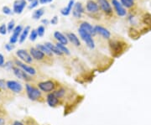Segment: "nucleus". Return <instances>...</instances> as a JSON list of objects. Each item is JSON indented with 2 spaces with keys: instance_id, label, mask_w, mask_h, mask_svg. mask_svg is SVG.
<instances>
[{
  "instance_id": "nucleus-34",
  "label": "nucleus",
  "mask_w": 151,
  "mask_h": 125,
  "mask_svg": "<svg viewBox=\"0 0 151 125\" xmlns=\"http://www.w3.org/2000/svg\"><path fill=\"white\" fill-rule=\"evenodd\" d=\"M39 2H40V0H32L31 3H30V6H29V8L30 9H34V8L37 7L38 4H39Z\"/></svg>"
},
{
  "instance_id": "nucleus-24",
  "label": "nucleus",
  "mask_w": 151,
  "mask_h": 125,
  "mask_svg": "<svg viewBox=\"0 0 151 125\" xmlns=\"http://www.w3.org/2000/svg\"><path fill=\"white\" fill-rule=\"evenodd\" d=\"M36 48L39 49L43 53H45L46 56H50V57H51V56H53L52 51H51L50 49L48 48L45 45H37V46H36Z\"/></svg>"
},
{
  "instance_id": "nucleus-25",
  "label": "nucleus",
  "mask_w": 151,
  "mask_h": 125,
  "mask_svg": "<svg viewBox=\"0 0 151 125\" xmlns=\"http://www.w3.org/2000/svg\"><path fill=\"white\" fill-rule=\"evenodd\" d=\"M30 26H26L24 29L22 31V33H21V35H20V43H23L24 40H25V39L27 38V36H28V35H29V32H30Z\"/></svg>"
},
{
  "instance_id": "nucleus-12",
  "label": "nucleus",
  "mask_w": 151,
  "mask_h": 125,
  "mask_svg": "<svg viewBox=\"0 0 151 125\" xmlns=\"http://www.w3.org/2000/svg\"><path fill=\"white\" fill-rule=\"evenodd\" d=\"M27 3L25 0H16L14 3V12L15 14H21L25 8Z\"/></svg>"
},
{
  "instance_id": "nucleus-27",
  "label": "nucleus",
  "mask_w": 151,
  "mask_h": 125,
  "mask_svg": "<svg viewBox=\"0 0 151 125\" xmlns=\"http://www.w3.org/2000/svg\"><path fill=\"white\" fill-rule=\"evenodd\" d=\"M58 48H59V50H60V51L64 54V55H67V56H69L70 54V50H68V49L66 48L64 45H62V44H60V43H57L56 45Z\"/></svg>"
},
{
  "instance_id": "nucleus-36",
  "label": "nucleus",
  "mask_w": 151,
  "mask_h": 125,
  "mask_svg": "<svg viewBox=\"0 0 151 125\" xmlns=\"http://www.w3.org/2000/svg\"><path fill=\"white\" fill-rule=\"evenodd\" d=\"M0 88L1 89H5L7 87V82L4 79H0Z\"/></svg>"
},
{
  "instance_id": "nucleus-5",
  "label": "nucleus",
  "mask_w": 151,
  "mask_h": 125,
  "mask_svg": "<svg viewBox=\"0 0 151 125\" xmlns=\"http://www.w3.org/2000/svg\"><path fill=\"white\" fill-rule=\"evenodd\" d=\"M13 72H14V74L15 75V77H17L18 78L21 79V80L26 82L27 83L33 81L32 76L29 75L28 73H26L25 71H24L22 69H20V68L18 67H13Z\"/></svg>"
},
{
  "instance_id": "nucleus-26",
  "label": "nucleus",
  "mask_w": 151,
  "mask_h": 125,
  "mask_svg": "<svg viewBox=\"0 0 151 125\" xmlns=\"http://www.w3.org/2000/svg\"><path fill=\"white\" fill-rule=\"evenodd\" d=\"M143 23L149 27V29H151V14L147 13L143 16Z\"/></svg>"
},
{
  "instance_id": "nucleus-44",
  "label": "nucleus",
  "mask_w": 151,
  "mask_h": 125,
  "mask_svg": "<svg viewBox=\"0 0 151 125\" xmlns=\"http://www.w3.org/2000/svg\"><path fill=\"white\" fill-rule=\"evenodd\" d=\"M53 0H40V3L41 4H45V3H50V2H52Z\"/></svg>"
},
{
  "instance_id": "nucleus-6",
  "label": "nucleus",
  "mask_w": 151,
  "mask_h": 125,
  "mask_svg": "<svg viewBox=\"0 0 151 125\" xmlns=\"http://www.w3.org/2000/svg\"><path fill=\"white\" fill-rule=\"evenodd\" d=\"M78 31H79V35H80L81 38L85 41V43L87 44V47H89L91 50L95 48V43H94V40L92 39V36L91 35H89L87 32H86L83 29H81V28H79Z\"/></svg>"
},
{
  "instance_id": "nucleus-13",
  "label": "nucleus",
  "mask_w": 151,
  "mask_h": 125,
  "mask_svg": "<svg viewBox=\"0 0 151 125\" xmlns=\"http://www.w3.org/2000/svg\"><path fill=\"white\" fill-rule=\"evenodd\" d=\"M22 29H23V27H22L21 25H18V26H16V27L14 28V31H13V35H12V36L10 37V44L14 45V44H15V43L18 41L19 36L21 35V33H22V31H23Z\"/></svg>"
},
{
  "instance_id": "nucleus-28",
  "label": "nucleus",
  "mask_w": 151,
  "mask_h": 125,
  "mask_svg": "<svg viewBox=\"0 0 151 125\" xmlns=\"http://www.w3.org/2000/svg\"><path fill=\"white\" fill-rule=\"evenodd\" d=\"M121 3L123 6L130 9L134 5V0H120Z\"/></svg>"
},
{
  "instance_id": "nucleus-2",
  "label": "nucleus",
  "mask_w": 151,
  "mask_h": 125,
  "mask_svg": "<svg viewBox=\"0 0 151 125\" xmlns=\"http://www.w3.org/2000/svg\"><path fill=\"white\" fill-rule=\"evenodd\" d=\"M109 48L112 56L115 58L120 56L121 55L127 50V43L123 40L113 39L109 42Z\"/></svg>"
},
{
  "instance_id": "nucleus-46",
  "label": "nucleus",
  "mask_w": 151,
  "mask_h": 125,
  "mask_svg": "<svg viewBox=\"0 0 151 125\" xmlns=\"http://www.w3.org/2000/svg\"><path fill=\"white\" fill-rule=\"evenodd\" d=\"M41 22H42L43 24H49V20H48V19H42Z\"/></svg>"
},
{
  "instance_id": "nucleus-23",
  "label": "nucleus",
  "mask_w": 151,
  "mask_h": 125,
  "mask_svg": "<svg viewBox=\"0 0 151 125\" xmlns=\"http://www.w3.org/2000/svg\"><path fill=\"white\" fill-rule=\"evenodd\" d=\"M45 45L48 48L50 49V50L52 51L53 54H56V55H57V56H63V55H64L56 45H53V44H51L50 42H46Z\"/></svg>"
},
{
  "instance_id": "nucleus-45",
  "label": "nucleus",
  "mask_w": 151,
  "mask_h": 125,
  "mask_svg": "<svg viewBox=\"0 0 151 125\" xmlns=\"http://www.w3.org/2000/svg\"><path fill=\"white\" fill-rule=\"evenodd\" d=\"M11 125H24V124L22 122H20V121H14Z\"/></svg>"
},
{
  "instance_id": "nucleus-18",
  "label": "nucleus",
  "mask_w": 151,
  "mask_h": 125,
  "mask_svg": "<svg viewBox=\"0 0 151 125\" xmlns=\"http://www.w3.org/2000/svg\"><path fill=\"white\" fill-rule=\"evenodd\" d=\"M87 10L89 13H97L99 10V5L93 0H88L87 3Z\"/></svg>"
},
{
  "instance_id": "nucleus-31",
  "label": "nucleus",
  "mask_w": 151,
  "mask_h": 125,
  "mask_svg": "<svg viewBox=\"0 0 151 125\" xmlns=\"http://www.w3.org/2000/svg\"><path fill=\"white\" fill-rule=\"evenodd\" d=\"M38 37V33H37V30L36 29H33L31 32H30V39L31 41H35Z\"/></svg>"
},
{
  "instance_id": "nucleus-21",
  "label": "nucleus",
  "mask_w": 151,
  "mask_h": 125,
  "mask_svg": "<svg viewBox=\"0 0 151 125\" xmlns=\"http://www.w3.org/2000/svg\"><path fill=\"white\" fill-rule=\"evenodd\" d=\"M75 5V1L74 0H70L67 6L63 8L62 10H60V14L63 15V16H68L70 14V11L72 10V7H74Z\"/></svg>"
},
{
  "instance_id": "nucleus-41",
  "label": "nucleus",
  "mask_w": 151,
  "mask_h": 125,
  "mask_svg": "<svg viewBox=\"0 0 151 125\" xmlns=\"http://www.w3.org/2000/svg\"><path fill=\"white\" fill-rule=\"evenodd\" d=\"M4 65V57L0 53V67H3Z\"/></svg>"
},
{
  "instance_id": "nucleus-4",
  "label": "nucleus",
  "mask_w": 151,
  "mask_h": 125,
  "mask_svg": "<svg viewBox=\"0 0 151 125\" xmlns=\"http://www.w3.org/2000/svg\"><path fill=\"white\" fill-rule=\"evenodd\" d=\"M7 87L13 93L22 94L24 91L23 85L16 81H7Z\"/></svg>"
},
{
  "instance_id": "nucleus-22",
  "label": "nucleus",
  "mask_w": 151,
  "mask_h": 125,
  "mask_svg": "<svg viewBox=\"0 0 151 125\" xmlns=\"http://www.w3.org/2000/svg\"><path fill=\"white\" fill-rule=\"evenodd\" d=\"M66 37L68 39V40H70L74 46H81L80 39L74 33H68L66 35Z\"/></svg>"
},
{
  "instance_id": "nucleus-32",
  "label": "nucleus",
  "mask_w": 151,
  "mask_h": 125,
  "mask_svg": "<svg viewBox=\"0 0 151 125\" xmlns=\"http://www.w3.org/2000/svg\"><path fill=\"white\" fill-rule=\"evenodd\" d=\"M37 33H38V35L40 36V37H42L43 35H44V34H45V27L44 26H42V25H40L39 26L38 28H37Z\"/></svg>"
},
{
  "instance_id": "nucleus-9",
  "label": "nucleus",
  "mask_w": 151,
  "mask_h": 125,
  "mask_svg": "<svg viewBox=\"0 0 151 125\" xmlns=\"http://www.w3.org/2000/svg\"><path fill=\"white\" fill-rule=\"evenodd\" d=\"M45 100H46L47 104L50 107H56L60 106V105L62 104V101L60 100L58 97H56V96H55L53 94V92L48 93L46 95Z\"/></svg>"
},
{
  "instance_id": "nucleus-11",
  "label": "nucleus",
  "mask_w": 151,
  "mask_h": 125,
  "mask_svg": "<svg viewBox=\"0 0 151 125\" xmlns=\"http://www.w3.org/2000/svg\"><path fill=\"white\" fill-rule=\"evenodd\" d=\"M112 5H113V7H114L118 16L123 17L126 15V14H127L126 10L123 8V6L122 5L121 3H119L118 0H112Z\"/></svg>"
},
{
  "instance_id": "nucleus-40",
  "label": "nucleus",
  "mask_w": 151,
  "mask_h": 125,
  "mask_svg": "<svg viewBox=\"0 0 151 125\" xmlns=\"http://www.w3.org/2000/svg\"><path fill=\"white\" fill-rule=\"evenodd\" d=\"M4 67H5L6 68H9V69H13V67H14L12 61H8V62H6V63H5V66H4Z\"/></svg>"
},
{
  "instance_id": "nucleus-47",
  "label": "nucleus",
  "mask_w": 151,
  "mask_h": 125,
  "mask_svg": "<svg viewBox=\"0 0 151 125\" xmlns=\"http://www.w3.org/2000/svg\"><path fill=\"white\" fill-rule=\"evenodd\" d=\"M29 1H32V0H29Z\"/></svg>"
},
{
  "instance_id": "nucleus-29",
  "label": "nucleus",
  "mask_w": 151,
  "mask_h": 125,
  "mask_svg": "<svg viewBox=\"0 0 151 125\" xmlns=\"http://www.w3.org/2000/svg\"><path fill=\"white\" fill-rule=\"evenodd\" d=\"M44 10L43 9H40V10H35L33 14V19H39L42 17V15L44 14Z\"/></svg>"
},
{
  "instance_id": "nucleus-43",
  "label": "nucleus",
  "mask_w": 151,
  "mask_h": 125,
  "mask_svg": "<svg viewBox=\"0 0 151 125\" xmlns=\"http://www.w3.org/2000/svg\"><path fill=\"white\" fill-rule=\"evenodd\" d=\"M6 114V112L3 109V107L0 106V117H3Z\"/></svg>"
},
{
  "instance_id": "nucleus-19",
  "label": "nucleus",
  "mask_w": 151,
  "mask_h": 125,
  "mask_svg": "<svg viewBox=\"0 0 151 125\" xmlns=\"http://www.w3.org/2000/svg\"><path fill=\"white\" fill-rule=\"evenodd\" d=\"M54 37L58 41V43H60V44H62L64 46H66V45L68 44V41L69 40H68L67 37L65 36L62 33H60L59 31H56L54 33Z\"/></svg>"
},
{
  "instance_id": "nucleus-8",
  "label": "nucleus",
  "mask_w": 151,
  "mask_h": 125,
  "mask_svg": "<svg viewBox=\"0 0 151 125\" xmlns=\"http://www.w3.org/2000/svg\"><path fill=\"white\" fill-rule=\"evenodd\" d=\"M16 55L17 56L20 58V60H22L25 63H28V64H32L33 63V57L31 56L30 53L25 50H23V49H20V50H18L16 51Z\"/></svg>"
},
{
  "instance_id": "nucleus-10",
  "label": "nucleus",
  "mask_w": 151,
  "mask_h": 125,
  "mask_svg": "<svg viewBox=\"0 0 151 125\" xmlns=\"http://www.w3.org/2000/svg\"><path fill=\"white\" fill-rule=\"evenodd\" d=\"M14 63H15V65H16L18 67L22 69L24 71H25L26 73H28L30 76H35V75L37 74V71H36V70H35V68L30 67V66H28V65H25L24 63L21 62L20 60H14Z\"/></svg>"
},
{
  "instance_id": "nucleus-15",
  "label": "nucleus",
  "mask_w": 151,
  "mask_h": 125,
  "mask_svg": "<svg viewBox=\"0 0 151 125\" xmlns=\"http://www.w3.org/2000/svg\"><path fill=\"white\" fill-rule=\"evenodd\" d=\"M84 12V9L83 6L81 3H76L74 7H73V10H72V14L75 18L77 19H80Z\"/></svg>"
},
{
  "instance_id": "nucleus-1",
  "label": "nucleus",
  "mask_w": 151,
  "mask_h": 125,
  "mask_svg": "<svg viewBox=\"0 0 151 125\" xmlns=\"http://www.w3.org/2000/svg\"><path fill=\"white\" fill-rule=\"evenodd\" d=\"M25 92L27 96L31 101L35 102H43L45 97L43 96V92L40 91L38 87H35L34 85L26 83L25 84Z\"/></svg>"
},
{
  "instance_id": "nucleus-35",
  "label": "nucleus",
  "mask_w": 151,
  "mask_h": 125,
  "mask_svg": "<svg viewBox=\"0 0 151 125\" xmlns=\"http://www.w3.org/2000/svg\"><path fill=\"white\" fill-rule=\"evenodd\" d=\"M7 30H8V29H7V26L5 24H2L0 26V34L1 35H6Z\"/></svg>"
},
{
  "instance_id": "nucleus-42",
  "label": "nucleus",
  "mask_w": 151,
  "mask_h": 125,
  "mask_svg": "<svg viewBox=\"0 0 151 125\" xmlns=\"http://www.w3.org/2000/svg\"><path fill=\"white\" fill-rule=\"evenodd\" d=\"M5 124H6L5 118L3 117H0V125H5Z\"/></svg>"
},
{
  "instance_id": "nucleus-3",
  "label": "nucleus",
  "mask_w": 151,
  "mask_h": 125,
  "mask_svg": "<svg viewBox=\"0 0 151 125\" xmlns=\"http://www.w3.org/2000/svg\"><path fill=\"white\" fill-rule=\"evenodd\" d=\"M40 91H42L45 93H50L53 92L54 91H56V89H58L59 87H61L60 83L54 80V79H50V80H47V81H44V82H40L37 83L36 85Z\"/></svg>"
},
{
  "instance_id": "nucleus-17",
  "label": "nucleus",
  "mask_w": 151,
  "mask_h": 125,
  "mask_svg": "<svg viewBox=\"0 0 151 125\" xmlns=\"http://www.w3.org/2000/svg\"><path fill=\"white\" fill-rule=\"evenodd\" d=\"M95 29H96V32L97 34H99L100 35H102L103 38L105 39H110L111 37V33L108 29H107L106 28L100 26V25H97L95 26Z\"/></svg>"
},
{
  "instance_id": "nucleus-14",
  "label": "nucleus",
  "mask_w": 151,
  "mask_h": 125,
  "mask_svg": "<svg viewBox=\"0 0 151 125\" xmlns=\"http://www.w3.org/2000/svg\"><path fill=\"white\" fill-rule=\"evenodd\" d=\"M98 4H99V8L105 14H112V10L110 3L108 0H98Z\"/></svg>"
},
{
  "instance_id": "nucleus-7",
  "label": "nucleus",
  "mask_w": 151,
  "mask_h": 125,
  "mask_svg": "<svg viewBox=\"0 0 151 125\" xmlns=\"http://www.w3.org/2000/svg\"><path fill=\"white\" fill-rule=\"evenodd\" d=\"M30 54L31 55V56L33 57V59L37 60V61H45V60L47 59L46 55L45 53H43L39 49L36 48V47L35 48V47H31L30 49Z\"/></svg>"
},
{
  "instance_id": "nucleus-30",
  "label": "nucleus",
  "mask_w": 151,
  "mask_h": 125,
  "mask_svg": "<svg viewBox=\"0 0 151 125\" xmlns=\"http://www.w3.org/2000/svg\"><path fill=\"white\" fill-rule=\"evenodd\" d=\"M129 35H130L132 38H134V39L139 38V37L140 36L139 31L136 30V29H134V28H131V29H129Z\"/></svg>"
},
{
  "instance_id": "nucleus-37",
  "label": "nucleus",
  "mask_w": 151,
  "mask_h": 125,
  "mask_svg": "<svg viewBox=\"0 0 151 125\" xmlns=\"http://www.w3.org/2000/svg\"><path fill=\"white\" fill-rule=\"evenodd\" d=\"M2 11H3V14H10L12 13L11 10H10L9 7H7V6H4V7L3 8Z\"/></svg>"
},
{
  "instance_id": "nucleus-33",
  "label": "nucleus",
  "mask_w": 151,
  "mask_h": 125,
  "mask_svg": "<svg viewBox=\"0 0 151 125\" xmlns=\"http://www.w3.org/2000/svg\"><path fill=\"white\" fill-rule=\"evenodd\" d=\"M14 20H11L9 21V23L8 24V26H7V29H8V31H14Z\"/></svg>"
},
{
  "instance_id": "nucleus-16",
  "label": "nucleus",
  "mask_w": 151,
  "mask_h": 125,
  "mask_svg": "<svg viewBox=\"0 0 151 125\" xmlns=\"http://www.w3.org/2000/svg\"><path fill=\"white\" fill-rule=\"evenodd\" d=\"M80 28L81 29H83L84 31L87 32L89 35H91V36H94L95 35H97V32H96V29H95V27L91 26L89 23L87 22H83L81 23L80 25Z\"/></svg>"
},
{
  "instance_id": "nucleus-20",
  "label": "nucleus",
  "mask_w": 151,
  "mask_h": 125,
  "mask_svg": "<svg viewBox=\"0 0 151 125\" xmlns=\"http://www.w3.org/2000/svg\"><path fill=\"white\" fill-rule=\"evenodd\" d=\"M53 94L56 96V97H58L60 100H61L62 103H63V100H64V98L66 96V89L65 87H62L61 86L58 89H56V91H54L53 92Z\"/></svg>"
},
{
  "instance_id": "nucleus-39",
  "label": "nucleus",
  "mask_w": 151,
  "mask_h": 125,
  "mask_svg": "<svg viewBox=\"0 0 151 125\" xmlns=\"http://www.w3.org/2000/svg\"><path fill=\"white\" fill-rule=\"evenodd\" d=\"M14 48V46L12 44H6V45H5V49H6L8 51H11Z\"/></svg>"
},
{
  "instance_id": "nucleus-38",
  "label": "nucleus",
  "mask_w": 151,
  "mask_h": 125,
  "mask_svg": "<svg viewBox=\"0 0 151 125\" xmlns=\"http://www.w3.org/2000/svg\"><path fill=\"white\" fill-rule=\"evenodd\" d=\"M50 23H51V24H57V23H58V17L57 16H54L51 20H50Z\"/></svg>"
}]
</instances>
